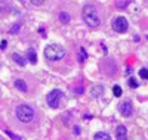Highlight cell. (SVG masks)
<instances>
[{
    "instance_id": "4",
    "label": "cell",
    "mask_w": 148,
    "mask_h": 140,
    "mask_svg": "<svg viewBox=\"0 0 148 140\" xmlns=\"http://www.w3.org/2000/svg\"><path fill=\"white\" fill-rule=\"evenodd\" d=\"M62 96H64L62 90H58V88H55V90H52V92H49L47 93V97H46L47 105L51 106V108H58L59 106V100L62 99Z\"/></svg>"
},
{
    "instance_id": "20",
    "label": "cell",
    "mask_w": 148,
    "mask_h": 140,
    "mask_svg": "<svg viewBox=\"0 0 148 140\" xmlns=\"http://www.w3.org/2000/svg\"><path fill=\"white\" fill-rule=\"evenodd\" d=\"M127 84H129L130 87H133V88H136V87H138V81H136V80H135V78H132V77L129 78V81H127Z\"/></svg>"
},
{
    "instance_id": "22",
    "label": "cell",
    "mask_w": 148,
    "mask_h": 140,
    "mask_svg": "<svg viewBox=\"0 0 148 140\" xmlns=\"http://www.w3.org/2000/svg\"><path fill=\"white\" fill-rule=\"evenodd\" d=\"M31 5H34V6H40V5H43V2H42V0H36V2H31Z\"/></svg>"
},
{
    "instance_id": "6",
    "label": "cell",
    "mask_w": 148,
    "mask_h": 140,
    "mask_svg": "<svg viewBox=\"0 0 148 140\" xmlns=\"http://www.w3.org/2000/svg\"><path fill=\"white\" fill-rule=\"evenodd\" d=\"M119 109H120V112H121V115H123V117H130V115H132V111H133V108H132V102H130V100L121 102V105L119 106Z\"/></svg>"
},
{
    "instance_id": "23",
    "label": "cell",
    "mask_w": 148,
    "mask_h": 140,
    "mask_svg": "<svg viewBox=\"0 0 148 140\" xmlns=\"http://www.w3.org/2000/svg\"><path fill=\"white\" fill-rule=\"evenodd\" d=\"M74 133H76V134H79L80 133V128H79V127L76 125V127H74Z\"/></svg>"
},
{
    "instance_id": "8",
    "label": "cell",
    "mask_w": 148,
    "mask_h": 140,
    "mask_svg": "<svg viewBox=\"0 0 148 140\" xmlns=\"http://www.w3.org/2000/svg\"><path fill=\"white\" fill-rule=\"evenodd\" d=\"M90 93H92L93 97H99V96L104 94V87H102V86H93L92 90H90Z\"/></svg>"
},
{
    "instance_id": "13",
    "label": "cell",
    "mask_w": 148,
    "mask_h": 140,
    "mask_svg": "<svg viewBox=\"0 0 148 140\" xmlns=\"http://www.w3.org/2000/svg\"><path fill=\"white\" fill-rule=\"evenodd\" d=\"M58 18H59V21L62 22V24H68V22H70V19H71V15H70V14H67V12H61Z\"/></svg>"
},
{
    "instance_id": "21",
    "label": "cell",
    "mask_w": 148,
    "mask_h": 140,
    "mask_svg": "<svg viewBox=\"0 0 148 140\" xmlns=\"http://www.w3.org/2000/svg\"><path fill=\"white\" fill-rule=\"evenodd\" d=\"M127 5H129V0H125V2H116V6L117 7H121V9L126 7Z\"/></svg>"
},
{
    "instance_id": "16",
    "label": "cell",
    "mask_w": 148,
    "mask_h": 140,
    "mask_svg": "<svg viewBox=\"0 0 148 140\" xmlns=\"http://www.w3.org/2000/svg\"><path fill=\"white\" fill-rule=\"evenodd\" d=\"M113 93H114V96H116V97H120V96L123 94L121 87H120V86H114V87H113Z\"/></svg>"
},
{
    "instance_id": "14",
    "label": "cell",
    "mask_w": 148,
    "mask_h": 140,
    "mask_svg": "<svg viewBox=\"0 0 148 140\" xmlns=\"http://www.w3.org/2000/svg\"><path fill=\"white\" fill-rule=\"evenodd\" d=\"M86 59H88L86 50H84L83 47H80V50H79V60H80V62H83V60H86Z\"/></svg>"
},
{
    "instance_id": "3",
    "label": "cell",
    "mask_w": 148,
    "mask_h": 140,
    "mask_svg": "<svg viewBox=\"0 0 148 140\" xmlns=\"http://www.w3.org/2000/svg\"><path fill=\"white\" fill-rule=\"evenodd\" d=\"M15 113H16V118L21 122H30L34 118V109L28 105H19L16 108Z\"/></svg>"
},
{
    "instance_id": "19",
    "label": "cell",
    "mask_w": 148,
    "mask_h": 140,
    "mask_svg": "<svg viewBox=\"0 0 148 140\" xmlns=\"http://www.w3.org/2000/svg\"><path fill=\"white\" fill-rule=\"evenodd\" d=\"M6 134L12 139V140H21V137L18 136V134H15V133H12L10 130H6Z\"/></svg>"
},
{
    "instance_id": "7",
    "label": "cell",
    "mask_w": 148,
    "mask_h": 140,
    "mask_svg": "<svg viewBox=\"0 0 148 140\" xmlns=\"http://www.w3.org/2000/svg\"><path fill=\"white\" fill-rule=\"evenodd\" d=\"M116 137L117 140H127V130L125 125H119L116 130Z\"/></svg>"
},
{
    "instance_id": "11",
    "label": "cell",
    "mask_w": 148,
    "mask_h": 140,
    "mask_svg": "<svg viewBox=\"0 0 148 140\" xmlns=\"http://www.w3.org/2000/svg\"><path fill=\"white\" fill-rule=\"evenodd\" d=\"M27 58H28L30 63H33V65L37 62V55H36V50H34V49H28V52H27Z\"/></svg>"
},
{
    "instance_id": "12",
    "label": "cell",
    "mask_w": 148,
    "mask_h": 140,
    "mask_svg": "<svg viewBox=\"0 0 148 140\" xmlns=\"http://www.w3.org/2000/svg\"><path fill=\"white\" fill-rule=\"evenodd\" d=\"M12 59H14V60L18 63V65H21V67H25V63H27V60L24 59L21 55H18V53H14V55H12Z\"/></svg>"
},
{
    "instance_id": "2",
    "label": "cell",
    "mask_w": 148,
    "mask_h": 140,
    "mask_svg": "<svg viewBox=\"0 0 148 140\" xmlns=\"http://www.w3.org/2000/svg\"><path fill=\"white\" fill-rule=\"evenodd\" d=\"M45 56L49 60H61L65 56V49L59 44H49L45 49Z\"/></svg>"
},
{
    "instance_id": "5",
    "label": "cell",
    "mask_w": 148,
    "mask_h": 140,
    "mask_svg": "<svg viewBox=\"0 0 148 140\" xmlns=\"http://www.w3.org/2000/svg\"><path fill=\"white\" fill-rule=\"evenodd\" d=\"M113 30L117 33H126L127 31V19L125 16H116L113 19Z\"/></svg>"
},
{
    "instance_id": "1",
    "label": "cell",
    "mask_w": 148,
    "mask_h": 140,
    "mask_svg": "<svg viewBox=\"0 0 148 140\" xmlns=\"http://www.w3.org/2000/svg\"><path fill=\"white\" fill-rule=\"evenodd\" d=\"M83 21L86 22V25H89L92 28L99 25L101 19H99V15H98V10L95 6H92V5L83 6Z\"/></svg>"
},
{
    "instance_id": "15",
    "label": "cell",
    "mask_w": 148,
    "mask_h": 140,
    "mask_svg": "<svg viewBox=\"0 0 148 140\" xmlns=\"http://www.w3.org/2000/svg\"><path fill=\"white\" fill-rule=\"evenodd\" d=\"M10 10V5L9 3H6V2H0V12H9Z\"/></svg>"
},
{
    "instance_id": "10",
    "label": "cell",
    "mask_w": 148,
    "mask_h": 140,
    "mask_svg": "<svg viewBox=\"0 0 148 140\" xmlns=\"http://www.w3.org/2000/svg\"><path fill=\"white\" fill-rule=\"evenodd\" d=\"M93 140H111V137H110V134H108V133H104V131H98V133H95V136H93Z\"/></svg>"
},
{
    "instance_id": "17",
    "label": "cell",
    "mask_w": 148,
    "mask_h": 140,
    "mask_svg": "<svg viewBox=\"0 0 148 140\" xmlns=\"http://www.w3.org/2000/svg\"><path fill=\"white\" fill-rule=\"evenodd\" d=\"M19 28H21V22H16L15 25H12V28H10V34H16L18 31H19Z\"/></svg>"
},
{
    "instance_id": "9",
    "label": "cell",
    "mask_w": 148,
    "mask_h": 140,
    "mask_svg": "<svg viewBox=\"0 0 148 140\" xmlns=\"http://www.w3.org/2000/svg\"><path fill=\"white\" fill-rule=\"evenodd\" d=\"M15 87L18 88V90L24 92V93H25V92L28 90V87H27V83L24 81V80H15Z\"/></svg>"
},
{
    "instance_id": "24",
    "label": "cell",
    "mask_w": 148,
    "mask_h": 140,
    "mask_svg": "<svg viewBox=\"0 0 148 140\" xmlns=\"http://www.w3.org/2000/svg\"><path fill=\"white\" fill-rule=\"evenodd\" d=\"M6 43H8V41L3 40V41H2V46H0V47H2V49H6Z\"/></svg>"
},
{
    "instance_id": "18",
    "label": "cell",
    "mask_w": 148,
    "mask_h": 140,
    "mask_svg": "<svg viewBox=\"0 0 148 140\" xmlns=\"http://www.w3.org/2000/svg\"><path fill=\"white\" fill-rule=\"evenodd\" d=\"M139 77H141V78H145V80H148V69H147V68H142V69H139Z\"/></svg>"
}]
</instances>
